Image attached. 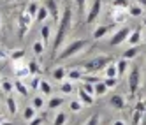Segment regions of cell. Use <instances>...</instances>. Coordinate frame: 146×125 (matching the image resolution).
<instances>
[{
    "label": "cell",
    "instance_id": "816d5d0a",
    "mask_svg": "<svg viewBox=\"0 0 146 125\" xmlns=\"http://www.w3.org/2000/svg\"><path fill=\"white\" fill-rule=\"evenodd\" d=\"M0 125H13V122H7V120H4L2 123H0Z\"/></svg>",
    "mask_w": 146,
    "mask_h": 125
},
{
    "label": "cell",
    "instance_id": "7bdbcfd3",
    "mask_svg": "<svg viewBox=\"0 0 146 125\" xmlns=\"http://www.w3.org/2000/svg\"><path fill=\"white\" fill-rule=\"evenodd\" d=\"M76 5L79 9V13H85V9H86V0H76Z\"/></svg>",
    "mask_w": 146,
    "mask_h": 125
},
{
    "label": "cell",
    "instance_id": "3957f363",
    "mask_svg": "<svg viewBox=\"0 0 146 125\" xmlns=\"http://www.w3.org/2000/svg\"><path fill=\"white\" fill-rule=\"evenodd\" d=\"M111 62H113L111 57L102 55V57H97V58L90 60L88 64H85V67H83L81 70H83V74H95V72H99V70H104L106 65L111 64Z\"/></svg>",
    "mask_w": 146,
    "mask_h": 125
},
{
    "label": "cell",
    "instance_id": "8992f818",
    "mask_svg": "<svg viewBox=\"0 0 146 125\" xmlns=\"http://www.w3.org/2000/svg\"><path fill=\"white\" fill-rule=\"evenodd\" d=\"M100 13H102V0H93L92 7L86 13V23H95L97 18L100 16Z\"/></svg>",
    "mask_w": 146,
    "mask_h": 125
},
{
    "label": "cell",
    "instance_id": "8fae6325",
    "mask_svg": "<svg viewBox=\"0 0 146 125\" xmlns=\"http://www.w3.org/2000/svg\"><path fill=\"white\" fill-rule=\"evenodd\" d=\"M46 9H48V13L51 14V18L53 19H58V4L55 2V0H46Z\"/></svg>",
    "mask_w": 146,
    "mask_h": 125
},
{
    "label": "cell",
    "instance_id": "4fadbf2b",
    "mask_svg": "<svg viewBox=\"0 0 146 125\" xmlns=\"http://www.w3.org/2000/svg\"><path fill=\"white\" fill-rule=\"evenodd\" d=\"M129 62L130 60H127V58H121V60H118L116 62V69H118V76H125L127 74V70H129Z\"/></svg>",
    "mask_w": 146,
    "mask_h": 125
},
{
    "label": "cell",
    "instance_id": "7402d4cb",
    "mask_svg": "<svg viewBox=\"0 0 146 125\" xmlns=\"http://www.w3.org/2000/svg\"><path fill=\"white\" fill-rule=\"evenodd\" d=\"M40 37H42V43L48 44L49 39H51V28L49 25H42V28H40Z\"/></svg>",
    "mask_w": 146,
    "mask_h": 125
},
{
    "label": "cell",
    "instance_id": "7a4b0ae2",
    "mask_svg": "<svg viewBox=\"0 0 146 125\" xmlns=\"http://www.w3.org/2000/svg\"><path fill=\"white\" fill-rule=\"evenodd\" d=\"M86 48H88V41H86V39H74L72 43H69V44L58 53V60H67V58H70V57L81 53V51L86 49Z\"/></svg>",
    "mask_w": 146,
    "mask_h": 125
},
{
    "label": "cell",
    "instance_id": "ee69618b",
    "mask_svg": "<svg viewBox=\"0 0 146 125\" xmlns=\"http://www.w3.org/2000/svg\"><path fill=\"white\" fill-rule=\"evenodd\" d=\"M42 122H44V120H42V116H34L28 123H30V125H42Z\"/></svg>",
    "mask_w": 146,
    "mask_h": 125
},
{
    "label": "cell",
    "instance_id": "6da1fadb",
    "mask_svg": "<svg viewBox=\"0 0 146 125\" xmlns=\"http://www.w3.org/2000/svg\"><path fill=\"white\" fill-rule=\"evenodd\" d=\"M70 27H72V9L65 7L62 16H60V25H58V32H56L55 43H53V51H58V48L62 46V43H64V39L67 37Z\"/></svg>",
    "mask_w": 146,
    "mask_h": 125
},
{
    "label": "cell",
    "instance_id": "7dc6e473",
    "mask_svg": "<svg viewBox=\"0 0 146 125\" xmlns=\"http://www.w3.org/2000/svg\"><path fill=\"white\" fill-rule=\"evenodd\" d=\"M135 109H137V111H141V113H143V111L146 109V104H144L143 100H139L137 104H135Z\"/></svg>",
    "mask_w": 146,
    "mask_h": 125
},
{
    "label": "cell",
    "instance_id": "44dd1931",
    "mask_svg": "<svg viewBox=\"0 0 146 125\" xmlns=\"http://www.w3.org/2000/svg\"><path fill=\"white\" fill-rule=\"evenodd\" d=\"M93 86H95V95H97V97H104V95H106V92L109 90L106 85H104V81H99V83H95Z\"/></svg>",
    "mask_w": 146,
    "mask_h": 125
},
{
    "label": "cell",
    "instance_id": "484cf974",
    "mask_svg": "<svg viewBox=\"0 0 146 125\" xmlns=\"http://www.w3.org/2000/svg\"><path fill=\"white\" fill-rule=\"evenodd\" d=\"M62 104H64V99H62V97H53L48 102V109H58Z\"/></svg>",
    "mask_w": 146,
    "mask_h": 125
},
{
    "label": "cell",
    "instance_id": "8d00e7d4",
    "mask_svg": "<svg viewBox=\"0 0 146 125\" xmlns=\"http://www.w3.org/2000/svg\"><path fill=\"white\" fill-rule=\"evenodd\" d=\"M32 106H34L35 109H40V108H44V99L40 97V95H37V97L34 99V102H32Z\"/></svg>",
    "mask_w": 146,
    "mask_h": 125
},
{
    "label": "cell",
    "instance_id": "d590c367",
    "mask_svg": "<svg viewBox=\"0 0 146 125\" xmlns=\"http://www.w3.org/2000/svg\"><path fill=\"white\" fill-rule=\"evenodd\" d=\"M81 109H83V102L81 100H70V111L79 113Z\"/></svg>",
    "mask_w": 146,
    "mask_h": 125
},
{
    "label": "cell",
    "instance_id": "83f0119b",
    "mask_svg": "<svg viewBox=\"0 0 146 125\" xmlns=\"http://www.w3.org/2000/svg\"><path fill=\"white\" fill-rule=\"evenodd\" d=\"M81 81H83V83H92V85H95V83H99V81H102V79H100L99 76H95V74H83Z\"/></svg>",
    "mask_w": 146,
    "mask_h": 125
},
{
    "label": "cell",
    "instance_id": "11a10c76",
    "mask_svg": "<svg viewBox=\"0 0 146 125\" xmlns=\"http://www.w3.org/2000/svg\"><path fill=\"white\" fill-rule=\"evenodd\" d=\"M7 2H14V0H7Z\"/></svg>",
    "mask_w": 146,
    "mask_h": 125
},
{
    "label": "cell",
    "instance_id": "f6af8a7d",
    "mask_svg": "<svg viewBox=\"0 0 146 125\" xmlns=\"http://www.w3.org/2000/svg\"><path fill=\"white\" fill-rule=\"evenodd\" d=\"M99 123V114H92L90 120L86 122V125H97Z\"/></svg>",
    "mask_w": 146,
    "mask_h": 125
},
{
    "label": "cell",
    "instance_id": "f907efd6",
    "mask_svg": "<svg viewBox=\"0 0 146 125\" xmlns=\"http://www.w3.org/2000/svg\"><path fill=\"white\" fill-rule=\"evenodd\" d=\"M137 4H139L141 7H144V9H146V0H137Z\"/></svg>",
    "mask_w": 146,
    "mask_h": 125
},
{
    "label": "cell",
    "instance_id": "681fc988",
    "mask_svg": "<svg viewBox=\"0 0 146 125\" xmlns=\"http://www.w3.org/2000/svg\"><path fill=\"white\" fill-rule=\"evenodd\" d=\"M113 125H125V122H123V120H114Z\"/></svg>",
    "mask_w": 146,
    "mask_h": 125
},
{
    "label": "cell",
    "instance_id": "9f6ffc18",
    "mask_svg": "<svg viewBox=\"0 0 146 125\" xmlns=\"http://www.w3.org/2000/svg\"><path fill=\"white\" fill-rule=\"evenodd\" d=\"M0 27H2V23H0Z\"/></svg>",
    "mask_w": 146,
    "mask_h": 125
},
{
    "label": "cell",
    "instance_id": "60d3db41",
    "mask_svg": "<svg viewBox=\"0 0 146 125\" xmlns=\"http://www.w3.org/2000/svg\"><path fill=\"white\" fill-rule=\"evenodd\" d=\"M139 123H141V111L135 109L132 113V125H139Z\"/></svg>",
    "mask_w": 146,
    "mask_h": 125
},
{
    "label": "cell",
    "instance_id": "f35d334b",
    "mask_svg": "<svg viewBox=\"0 0 146 125\" xmlns=\"http://www.w3.org/2000/svg\"><path fill=\"white\" fill-rule=\"evenodd\" d=\"M104 85H106L108 88H114L116 86V78H104Z\"/></svg>",
    "mask_w": 146,
    "mask_h": 125
},
{
    "label": "cell",
    "instance_id": "9a60e30c",
    "mask_svg": "<svg viewBox=\"0 0 146 125\" xmlns=\"http://www.w3.org/2000/svg\"><path fill=\"white\" fill-rule=\"evenodd\" d=\"M51 76H53V79H56V81H64V79H65V76H67V70L62 67V65H58L56 69H53Z\"/></svg>",
    "mask_w": 146,
    "mask_h": 125
},
{
    "label": "cell",
    "instance_id": "2e32d148",
    "mask_svg": "<svg viewBox=\"0 0 146 125\" xmlns=\"http://www.w3.org/2000/svg\"><path fill=\"white\" fill-rule=\"evenodd\" d=\"M104 74H106V78H118V69H116V64H108L106 69H104Z\"/></svg>",
    "mask_w": 146,
    "mask_h": 125
},
{
    "label": "cell",
    "instance_id": "f5cc1de1",
    "mask_svg": "<svg viewBox=\"0 0 146 125\" xmlns=\"http://www.w3.org/2000/svg\"><path fill=\"white\" fill-rule=\"evenodd\" d=\"M2 122H4V118H2V116H0V123H2Z\"/></svg>",
    "mask_w": 146,
    "mask_h": 125
},
{
    "label": "cell",
    "instance_id": "ba28073f",
    "mask_svg": "<svg viewBox=\"0 0 146 125\" xmlns=\"http://www.w3.org/2000/svg\"><path fill=\"white\" fill-rule=\"evenodd\" d=\"M114 27H116V23H109V25H99L95 30H93V39H102L106 37L109 32H113Z\"/></svg>",
    "mask_w": 146,
    "mask_h": 125
},
{
    "label": "cell",
    "instance_id": "d4e9b609",
    "mask_svg": "<svg viewBox=\"0 0 146 125\" xmlns=\"http://www.w3.org/2000/svg\"><path fill=\"white\" fill-rule=\"evenodd\" d=\"M143 11H144V7H141L139 4H135V5H130V7H129V14H130V16H134V18L141 16V14H143Z\"/></svg>",
    "mask_w": 146,
    "mask_h": 125
},
{
    "label": "cell",
    "instance_id": "7c38bea8",
    "mask_svg": "<svg viewBox=\"0 0 146 125\" xmlns=\"http://www.w3.org/2000/svg\"><path fill=\"white\" fill-rule=\"evenodd\" d=\"M78 97H79V100H81L83 104H86V106L93 104V95H90V93H88L86 90H83V88L78 90Z\"/></svg>",
    "mask_w": 146,
    "mask_h": 125
},
{
    "label": "cell",
    "instance_id": "cb8c5ba5",
    "mask_svg": "<svg viewBox=\"0 0 146 125\" xmlns=\"http://www.w3.org/2000/svg\"><path fill=\"white\" fill-rule=\"evenodd\" d=\"M72 90H74L72 81H64V83L60 85V92L64 93V95H69V93H72Z\"/></svg>",
    "mask_w": 146,
    "mask_h": 125
},
{
    "label": "cell",
    "instance_id": "bcb514c9",
    "mask_svg": "<svg viewBox=\"0 0 146 125\" xmlns=\"http://www.w3.org/2000/svg\"><path fill=\"white\" fill-rule=\"evenodd\" d=\"M39 83H40V79H39V78H34V79H32V83H30L32 90H37V88H39Z\"/></svg>",
    "mask_w": 146,
    "mask_h": 125
},
{
    "label": "cell",
    "instance_id": "680465c9",
    "mask_svg": "<svg viewBox=\"0 0 146 125\" xmlns=\"http://www.w3.org/2000/svg\"><path fill=\"white\" fill-rule=\"evenodd\" d=\"M42 125H44V123H42Z\"/></svg>",
    "mask_w": 146,
    "mask_h": 125
},
{
    "label": "cell",
    "instance_id": "b9f144b4",
    "mask_svg": "<svg viewBox=\"0 0 146 125\" xmlns=\"http://www.w3.org/2000/svg\"><path fill=\"white\" fill-rule=\"evenodd\" d=\"M83 90H86L90 95H93L95 97V86L92 85V83H83Z\"/></svg>",
    "mask_w": 146,
    "mask_h": 125
},
{
    "label": "cell",
    "instance_id": "277c9868",
    "mask_svg": "<svg viewBox=\"0 0 146 125\" xmlns=\"http://www.w3.org/2000/svg\"><path fill=\"white\" fill-rule=\"evenodd\" d=\"M127 85H129V92H130V95H135V93H137L139 85H141V70H139V67H137V65H132V69L129 70Z\"/></svg>",
    "mask_w": 146,
    "mask_h": 125
},
{
    "label": "cell",
    "instance_id": "6f0895ef",
    "mask_svg": "<svg viewBox=\"0 0 146 125\" xmlns=\"http://www.w3.org/2000/svg\"><path fill=\"white\" fill-rule=\"evenodd\" d=\"M30 2H32V0H30Z\"/></svg>",
    "mask_w": 146,
    "mask_h": 125
},
{
    "label": "cell",
    "instance_id": "d6986e66",
    "mask_svg": "<svg viewBox=\"0 0 146 125\" xmlns=\"http://www.w3.org/2000/svg\"><path fill=\"white\" fill-rule=\"evenodd\" d=\"M48 16H49L48 9H46V5H42V7H39V11H37L35 21H37V23H42V21H46V19H48Z\"/></svg>",
    "mask_w": 146,
    "mask_h": 125
},
{
    "label": "cell",
    "instance_id": "ac0fdd59",
    "mask_svg": "<svg viewBox=\"0 0 146 125\" xmlns=\"http://www.w3.org/2000/svg\"><path fill=\"white\" fill-rule=\"evenodd\" d=\"M67 78H69V81H79L81 78H83V70L81 69H70L69 72H67Z\"/></svg>",
    "mask_w": 146,
    "mask_h": 125
},
{
    "label": "cell",
    "instance_id": "5b68a950",
    "mask_svg": "<svg viewBox=\"0 0 146 125\" xmlns=\"http://www.w3.org/2000/svg\"><path fill=\"white\" fill-rule=\"evenodd\" d=\"M32 21H34V18L28 14V11L25 9V11L19 14V19H18V28H19V37H25L27 32L30 30V27H32Z\"/></svg>",
    "mask_w": 146,
    "mask_h": 125
},
{
    "label": "cell",
    "instance_id": "e0dca14e",
    "mask_svg": "<svg viewBox=\"0 0 146 125\" xmlns=\"http://www.w3.org/2000/svg\"><path fill=\"white\" fill-rule=\"evenodd\" d=\"M127 9H114L113 11V19H114V23H121L125 21V18H127Z\"/></svg>",
    "mask_w": 146,
    "mask_h": 125
},
{
    "label": "cell",
    "instance_id": "9c48e42d",
    "mask_svg": "<svg viewBox=\"0 0 146 125\" xmlns=\"http://www.w3.org/2000/svg\"><path fill=\"white\" fill-rule=\"evenodd\" d=\"M14 74H16V79H23V78H28L30 76V70H28V65H21L19 62H14Z\"/></svg>",
    "mask_w": 146,
    "mask_h": 125
},
{
    "label": "cell",
    "instance_id": "c3c4849f",
    "mask_svg": "<svg viewBox=\"0 0 146 125\" xmlns=\"http://www.w3.org/2000/svg\"><path fill=\"white\" fill-rule=\"evenodd\" d=\"M5 58H7V53L4 49H0V60H5Z\"/></svg>",
    "mask_w": 146,
    "mask_h": 125
},
{
    "label": "cell",
    "instance_id": "1f68e13d",
    "mask_svg": "<svg viewBox=\"0 0 146 125\" xmlns=\"http://www.w3.org/2000/svg\"><path fill=\"white\" fill-rule=\"evenodd\" d=\"M39 90L44 93V95H49L51 93V85L48 81H44V79H40V83H39Z\"/></svg>",
    "mask_w": 146,
    "mask_h": 125
},
{
    "label": "cell",
    "instance_id": "ffe728a7",
    "mask_svg": "<svg viewBox=\"0 0 146 125\" xmlns=\"http://www.w3.org/2000/svg\"><path fill=\"white\" fill-rule=\"evenodd\" d=\"M14 90L19 93V95H28V86L25 85L21 79H16V83H14Z\"/></svg>",
    "mask_w": 146,
    "mask_h": 125
},
{
    "label": "cell",
    "instance_id": "74e56055",
    "mask_svg": "<svg viewBox=\"0 0 146 125\" xmlns=\"http://www.w3.org/2000/svg\"><path fill=\"white\" fill-rule=\"evenodd\" d=\"M113 7L114 9H127L129 4L125 2V0H113Z\"/></svg>",
    "mask_w": 146,
    "mask_h": 125
},
{
    "label": "cell",
    "instance_id": "4316f807",
    "mask_svg": "<svg viewBox=\"0 0 146 125\" xmlns=\"http://www.w3.org/2000/svg\"><path fill=\"white\" fill-rule=\"evenodd\" d=\"M7 109H9V113H11V114H16V111H18L16 99H14V97H11V95L7 97Z\"/></svg>",
    "mask_w": 146,
    "mask_h": 125
},
{
    "label": "cell",
    "instance_id": "52a82bcc",
    "mask_svg": "<svg viewBox=\"0 0 146 125\" xmlns=\"http://www.w3.org/2000/svg\"><path fill=\"white\" fill-rule=\"evenodd\" d=\"M129 35H130V28L123 27V28H120V30H116V32H114V35H113L111 41H109V44H111V46H118V44L125 43V41L129 39Z\"/></svg>",
    "mask_w": 146,
    "mask_h": 125
},
{
    "label": "cell",
    "instance_id": "836d02e7",
    "mask_svg": "<svg viewBox=\"0 0 146 125\" xmlns=\"http://www.w3.org/2000/svg\"><path fill=\"white\" fill-rule=\"evenodd\" d=\"M135 55H137V46H130L127 51L123 53V58H127V60H132Z\"/></svg>",
    "mask_w": 146,
    "mask_h": 125
},
{
    "label": "cell",
    "instance_id": "f546056e",
    "mask_svg": "<svg viewBox=\"0 0 146 125\" xmlns=\"http://www.w3.org/2000/svg\"><path fill=\"white\" fill-rule=\"evenodd\" d=\"M34 116H35V108H34V106L25 108V111H23V118H25V122H30Z\"/></svg>",
    "mask_w": 146,
    "mask_h": 125
},
{
    "label": "cell",
    "instance_id": "30bf717a",
    "mask_svg": "<svg viewBox=\"0 0 146 125\" xmlns=\"http://www.w3.org/2000/svg\"><path fill=\"white\" fill-rule=\"evenodd\" d=\"M109 104L114 108V109H118V111H121V109H125V99L121 97V95H118V93H114V95L111 97V100H109Z\"/></svg>",
    "mask_w": 146,
    "mask_h": 125
},
{
    "label": "cell",
    "instance_id": "d6a6232c",
    "mask_svg": "<svg viewBox=\"0 0 146 125\" xmlns=\"http://www.w3.org/2000/svg\"><path fill=\"white\" fill-rule=\"evenodd\" d=\"M25 58V51L23 49H14L13 53H11V60L13 62H19V60H23Z\"/></svg>",
    "mask_w": 146,
    "mask_h": 125
},
{
    "label": "cell",
    "instance_id": "f1b7e54d",
    "mask_svg": "<svg viewBox=\"0 0 146 125\" xmlns=\"http://www.w3.org/2000/svg\"><path fill=\"white\" fill-rule=\"evenodd\" d=\"M44 48H46V44L42 43V41H37V43H34V53L37 55V57H40V55H44Z\"/></svg>",
    "mask_w": 146,
    "mask_h": 125
},
{
    "label": "cell",
    "instance_id": "ab89813d",
    "mask_svg": "<svg viewBox=\"0 0 146 125\" xmlns=\"http://www.w3.org/2000/svg\"><path fill=\"white\" fill-rule=\"evenodd\" d=\"M28 65V70H30V74H37V72H39V64H37V62H30V64H27Z\"/></svg>",
    "mask_w": 146,
    "mask_h": 125
},
{
    "label": "cell",
    "instance_id": "603a6c76",
    "mask_svg": "<svg viewBox=\"0 0 146 125\" xmlns=\"http://www.w3.org/2000/svg\"><path fill=\"white\" fill-rule=\"evenodd\" d=\"M65 122H67V114L64 111H58L53 118V125H65Z\"/></svg>",
    "mask_w": 146,
    "mask_h": 125
},
{
    "label": "cell",
    "instance_id": "4dcf8cb0",
    "mask_svg": "<svg viewBox=\"0 0 146 125\" xmlns=\"http://www.w3.org/2000/svg\"><path fill=\"white\" fill-rule=\"evenodd\" d=\"M27 11H28V14L30 16H32L34 19H35V16H37V11H39V5L34 2V0H32V2H30L28 5H27Z\"/></svg>",
    "mask_w": 146,
    "mask_h": 125
},
{
    "label": "cell",
    "instance_id": "db71d44e",
    "mask_svg": "<svg viewBox=\"0 0 146 125\" xmlns=\"http://www.w3.org/2000/svg\"><path fill=\"white\" fill-rule=\"evenodd\" d=\"M143 25H144V27H146V19H144V21H143Z\"/></svg>",
    "mask_w": 146,
    "mask_h": 125
},
{
    "label": "cell",
    "instance_id": "e575fe53",
    "mask_svg": "<svg viewBox=\"0 0 146 125\" xmlns=\"http://www.w3.org/2000/svg\"><path fill=\"white\" fill-rule=\"evenodd\" d=\"M0 86H2V90L5 92V93H11L13 90H14V83H11V81H0Z\"/></svg>",
    "mask_w": 146,
    "mask_h": 125
},
{
    "label": "cell",
    "instance_id": "5bb4252c",
    "mask_svg": "<svg viewBox=\"0 0 146 125\" xmlns=\"http://www.w3.org/2000/svg\"><path fill=\"white\" fill-rule=\"evenodd\" d=\"M129 44L130 46H137L141 43V32H139V28H135V30H130V35H129Z\"/></svg>",
    "mask_w": 146,
    "mask_h": 125
}]
</instances>
